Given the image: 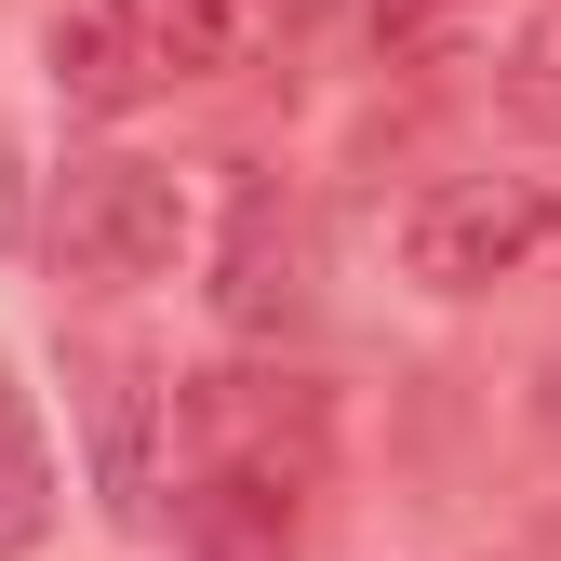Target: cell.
<instances>
[{
	"mask_svg": "<svg viewBox=\"0 0 561 561\" xmlns=\"http://www.w3.org/2000/svg\"><path fill=\"white\" fill-rule=\"evenodd\" d=\"M174 481L201 508V548H295L321 468H334V414L308 375H254V362H215V375H174Z\"/></svg>",
	"mask_w": 561,
	"mask_h": 561,
	"instance_id": "obj_1",
	"label": "cell"
},
{
	"mask_svg": "<svg viewBox=\"0 0 561 561\" xmlns=\"http://www.w3.org/2000/svg\"><path fill=\"white\" fill-rule=\"evenodd\" d=\"M254 54V0H67L41 27V67L67 107L94 121H134L161 107L174 81H215V67Z\"/></svg>",
	"mask_w": 561,
	"mask_h": 561,
	"instance_id": "obj_2",
	"label": "cell"
},
{
	"mask_svg": "<svg viewBox=\"0 0 561 561\" xmlns=\"http://www.w3.org/2000/svg\"><path fill=\"white\" fill-rule=\"evenodd\" d=\"M41 254H54V280L134 295V280H161V267L187 254V187H174L161 161H134V148H94V161H67V174H54Z\"/></svg>",
	"mask_w": 561,
	"mask_h": 561,
	"instance_id": "obj_3",
	"label": "cell"
},
{
	"mask_svg": "<svg viewBox=\"0 0 561 561\" xmlns=\"http://www.w3.org/2000/svg\"><path fill=\"white\" fill-rule=\"evenodd\" d=\"M548 241H561V201L535 174H442L401 215V267L428 280V295H495V280H522Z\"/></svg>",
	"mask_w": 561,
	"mask_h": 561,
	"instance_id": "obj_4",
	"label": "cell"
},
{
	"mask_svg": "<svg viewBox=\"0 0 561 561\" xmlns=\"http://www.w3.org/2000/svg\"><path fill=\"white\" fill-rule=\"evenodd\" d=\"M321 308V228L295 187L241 174L228 187V228H215V321L228 334H295Z\"/></svg>",
	"mask_w": 561,
	"mask_h": 561,
	"instance_id": "obj_5",
	"label": "cell"
},
{
	"mask_svg": "<svg viewBox=\"0 0 561 561\" xmlns=\"http://www.w3.org/2000/svg\"><path fill=\"white\" fill-rule=\"evenodd\" d=\"M81 414H94V468H107V522H161V495H174V388L134 362V347H94V388H81Z\"/></svg>",
	"mask_w": 561,
	"mask_h": 561,
	"instance_id": "obj_6",
	"label": "cell"
},
{
	"mask_svg": "<svg viewBox=\"0 0 561 561\" xmlns=\"http://www.w3.org/2000/svg\"><path fill=\"white\" fill-rule=\"evenodd\" d=\"M54 442H41V401L0 375V561H41L54 548Z\"/></svg>",
	"mask_w": 561,
	"mask_h": 561,
	"instance_id": "obj_7",
	"label": "cell"
},
{
	"mask_svg": "<svg viewBox=\"0 0 561 561\" xmlns=\"http://www.w3.org/2000/svg\"><path fill=\"white\" fill-rule=\"evenodd\" d=\"M495 14L508 0H375V54L388 67H455V54L495 41Z\"/></svg>",
	"mask_w": 561,
	"mask_h": 561,
	"instance_id": "obj_8",
	"label": "cell"
},
{
	"mask_svg": "<svg viewBox=\"0 0 561 561\" xmlns=\"http://www.w3.org/2000/svg\"><path fill=\"white\" fill-rule=\"evenodd\" d=\"M481 561H561V522H548V535H508V548H481Z\"/></svg>",
	"mask_w": 561,
	"mask_h": 561,
	"instance_id": "obj_9",
	"label": "cell"
},
{
	"mask_svg": "<svg viewBox=\"0 0 561 561\" xmlns=\"http://www.w3.org/2000/svg\"><path fill=\"white\" fill-rule=\"evenodd\" d=\"M535 54L561 67V41H535ZM522 107H535V121H561V81H522Z\"/></svg>",
	"mask_w": 561,
	"mask_h": 561,
	"instance_id": "obj_10",
	"label": "cell"
},
{
	"mask_svg": "<svg viewBox=\"0 0 561 561\" xmlns=\"http://www.w3.org/2000/svg\"><path fill=\"white\" fill-rule=\"evenodd\" d=\"M27 228V187H14V148H0V241Z\"/></svg>",
	"mask_w": 561,
	"mask_h": 561,
	"instance_id": "obj_11",
	"label": "cell"
},
{
	"mask_svg": "<svg viewBox=\"0 0 561 561\" xmlns=\"http://www.w3.org/2000/svg\"><path fill=\"white\" fill-rule=\"evenodd\" d=\"M201 561H295V548H201Z\"/></svg>",
	"mask_w": 561,
	"mask_h": 561,
	"instance_id": "obj_12",
	"label": "cell"
}]
</instances>
